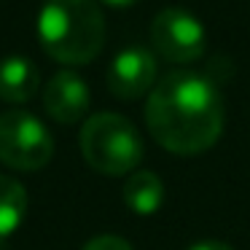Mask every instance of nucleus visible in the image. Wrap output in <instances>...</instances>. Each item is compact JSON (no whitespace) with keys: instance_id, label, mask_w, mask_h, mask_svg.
<instances>
[{"instance_id":"9b49d317","label":"nucleus","mask_w":250,"mask_h":250,"mask_svg":"<svg viewBox=\"0 0 250 250\" xmlns=\"http://www.w3.org/2000/svg\"><path fill=\"white\" fill-rule=\"evenodd\" d=\"M81 250H132V245L126 239L116 237V234H103V237L89 239Z\"/></svg>"},{"instance_id":"f8f14e48","label":"nucleus","mask_w":250,"mask_h":250,"mask_svg":"<svg viewBox=\"0 0 250 250\" xmlns=\"http://www.w3.org/2000/svg\"><path fill=\"white\" fill-rule=\"evenodd\" d=\"M188 250H234V248L226 242H218V239H202V242H194Z\"/></svg>"},{"instance_id":"9d476101","label":"nucleus","mask_w":250,"mask_h":250,"mask_svg":"<svg viewBox=\"0 0 250 250\" xmlns=\"http://www.w3.org/2000/svg\"><path fill=\"white\" fill-rule=\"evenodd\" d=\"M27 212V191L8 175H0V245L17 234Z\"/></svg>"},{"instance_id":"20e7f679","label":"nucleus","mask_w":250,"mask_h":250,"mask_svg":"<svg viewBox=\"0 0 250 250\" xmlns=\"http://www.w3.org/2000/svg\"><path fill=\"white\" fill-rule=\"evenodd\" d=\"M54 156V140L43 121L27 110L0 113V162L19 172H35Z\"/></svg>"},{"instance_id":"7ed1b4c3","label":"nucleus","mask_w":250,"mask_h":250,"mask_svg":"<svg viewBox=\"0 0 250 250\" xmlns=\"http://www.w3.org/2000/svg\"><path fill=\"white\" fill-rule=\"evenodd\" d=\"M81 153L92 169L103 175H129L143 159V140L129 119L119 113H97L81 126Z\"/></svg>"},{"instance_id":"6e6552de","label":"nucleus","mask_w":250,"mask_h":250,"mask_svg":"<svg viewBox=\"0 0 250 250\" xmlns=\"http://www.w3.org/2000/svg\"><path fill=\"white\" fill-rule=\"evenodd\" d=\"M41 86V73L27 57H8L0 62V100L6 103H27Z\"/></svg>"},{"instance_id":"ddd939ff","label":"nucleus","mask_w":250,"mask_h":250,"mask_svg":"<svg viewBox=\"0 0 250 250\" xmlns=\"http://www.w3.org/2000/svg\"><path fill=\"white\" fill-rule=\"evenodd\" d=\"M103 3L116 6V8H126V6H132V3H137V0H103Z\"/></svg>"},{"instance_id":"f03ea898","label":"nucleus","mask_w":250,"mask_h":250,"mask_svg":"<svg viewBox=\"0 0 250 250\" xmlns=\"http://www.w3.org/2000/svg\"><path fill=\"white\" fill-rule=\"evenodd\" d=\"M38 41L60 65H86L105 43L103 8L97 0H46L38 14Z\"/></svg>"},{"instance_id":"39448f33","label":"nucleus","mask_w":250,"mask_h":250,"mask_svg":"<svg viewBox=\"0 0 250 250\" xmlns=\"http://www.w3.org/2000/svg\"><path fill=\"white\" fill-rule=\"evenodd\" d=\"M151 41L164 60L186 65L205 54L207 33L194 14L183 8H164L151 24Z\"/></svg>"},{"instance_id":"423d86ee","label":"nucleus","mask_w":250,"mask_h":250,"mask_svg":"<svg viewBox=\"0 0 250 250\" xmlns=\"http://www.w3.org/2000/svg\"><path fill=\"white\" fill-rule=\"evenodd\" d=\"M156 83V60L140 46L119 51L108 67V89L119 100H137Z\"/></svg>"},{"instance_id":"f257e3e1","label":"nucleus","mask_w":250,"mask_h":250,"mask_svg":"<svg viewBox=\"0 0 250 250\" xmlns=\"http://www.w3.org/2000/svg\"><path fill=\"white\" fill-rule=\"evenodd\" d=\"M146 124L153 140L169 153L196 156L215 146L223 132V100L202 73L175 70L151 89Z\"/></svg>"},{"instance_id":"1a4fd4ad","label":"nucleus","mask_w":250,"mask_h":250,"mask_svg":"<svg viewBox=\"0 0 250 250\" xmlns=\"http://www.w3.org/2000/svg\"><path fill=\"white\" fill-rule=\"evenodd\" d=\"M124 205L137 215H153L164 202V183L156 172L140 169L132 172L124 183Z\"/></svg>"},{"instance_id":"0eeeda50","label":"nucleus","mask_w":250,"mask_h":250,"mask_svg":"<svg viewBox=\"0 0 250 250\" xmlns=\"http://www.w3.org/2000/svg\"><path fill=\"white\" fill-rule=\"evenodd\" d=\"M43 108L60 124H76L89 110V86L78 73L62 70L46 83Z\"/></svg>"}]
</instances>
